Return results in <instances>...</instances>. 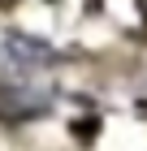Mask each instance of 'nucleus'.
Masks as SVG:
<instances>
[{
    "label": "nucleus",
    "instance_id": "f257e3e1",
    "mask_svg": "<svg viewBox=\"0 0 147 151\" xmlns=\"http://www.w3.org/2000/svg\"><path fill=\"white\" fill-rule=\"evenodd\" d=\"M9 56H17L22 65H43V60H52V47L39 43V39H26V35H9Z\"/></svg>",
    "mask_w": 147,
    "mask_h": 151
}]
</instances>
